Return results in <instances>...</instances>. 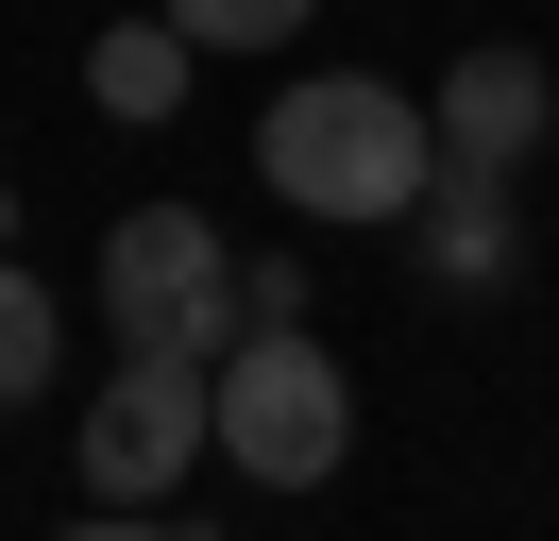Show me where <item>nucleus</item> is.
<instances>
[{
	"instance_id": "6e6552de",
	"label": "nucleus",
	"mask_w": 559,
	"mask_h": 541,
	"mask_svg": "<svg viewBox=\"0 0 559 541\" xmlns=\"http://www.w3.org/2000/svg\"><path fill=\"white\" fill-rule=\"evenodd\" d=\"M51 372H69V304H51V288H35V270L0 254V406H35V389H51Z\"/></svg>"
},
{
	"instance_id": "1a4fd4ad",
	"label": "nucleus",
	"mask_w": 559,
	"mask_h": 541,
	"mask_svg": "<svg viewBox=\"0 0 559 541\" xmlns=\"http://www.w3.org/2000/svg\"><path fill=\"white\" fill-rule=\"evenodd\" d=\"M170 17H187V51H288L322 0H170Z\"/></svg>"
},
{
	"instance_id": "7ed1b4c3",
	"label": "nucleus",
	"mask_w": 559,
	"mask_h": 541,
	"mask_svg": "<svg viewBox=\"0 0 559 541\" xmlns=\"http://www.w3.org/2000/svg\"><path fill=\"white\" fill-rule=\"evenodd\" d=\"M103 338L119 356H238V254H221L204 203H136L103 237Z\"/></svg>"
},
{
	"instance_id": "9d476101",
	"label": "nucleus",
	"mask_w": 559,
	"mask_h": 541,
	"mask_svg": "<svg viewBox=\"0 0 559 541\" xmlns=\"http://www.w3.org/2000/svg\"><path fill=\"white\" fill-rule=\"evenodd\" d=\"M254 322H306V254H238V338Z\"/></svg>"
},
{
	"instance_id": "0eeeda50",
	"label": "nucleus",
	"mask_w": 559,
	"mask_h": 541,
	"mask_svg": "<svg viewBox=\"0 0 559 541\" xmlns=\"http://www.w3.org/2000/svg\"><path fill=\"white\" fill-rule=\"evenodd\" d=\"M187 68H204V51H187V17H170V0L85 34V101H103V119H187Z\"/></svg>"
},
{
	"instance_id": "39448f33",
	"label": "nucleus",
	"mask_w": 559,
	"mask_h": 541,
	"mask_svg": "<svg viewBox=\"0 0 559 541\" xmlns=\"http://www.w3.org/2000/svg\"><path fill=\"white\" fill-rule=\"evenodd\" d=\"M424 119H441V169H491V187H509V169L543 153V119H559V68L543 51H457Z\"/></svg>"
},
{
	"instance_id": "423d86ee",
	"label": "nucleus",
	"mask_w": 559,
	"mask_h": 541,
	"mask_svg": "<svg viewBox=\"0 0 559 541\" xmlns=\"http://www.w3.org/2000/svg\"><path fill=\"white\" fill-rule=\"evenodd\" d=\"M407 237H424V288H441V304L525 288V220H509V187H491V169H441V187L407 203Z\"/></svg>"
},
{
	"instance_id": "9b49d317",
	"label": "nucleus",
	"mask_w": 559,
	"mask_h": 541,
	"mask_svg": "<svg viewBox=\"0 0 559 541\" xmlns=\"http://www.w3.org/2000/svg\"><path fill=\"white\" fill-rule=\"evenodd\" d=\"M69 541H204V525H136V507H103V525H69Z\"/></svg>"
},
{
	"instance_id": "f257e3e1",
	"label": "nucleus",
	"mask_w": 559,
	"mask_h": 541,
	"mask_svg": "<svg viewBox=\"0 0 559 541\" xmlns=\"http://www.w3.org/2000/svg\"><path fill=\"white\" fill-rule=\"evenodd\" d=\"M254 169H272L288 220H407L441 187V119L373 68H306V85L254 119Z\"/></svg>"
},
{
	"instance_id": "f03ea898",
	"label": "nucleus",
	"mask_w": 559,
	"mask_h": 541,
	"mask_svg": "<svg viewBox=\"0 0 559 541\" xmlns=\"http://www.w3.org/2000/svg\"><path fill=\"white\" fill-rule=\"evenodd\" d=\"M204 389H221V457H238L254 491H322V473L356 457V372L322 356L306 322H254Z\"/></svg>"
},
{
	"instance_id": "20e7f679",
	"label": "nucleus",
	"mask_w": 559,
	"mask_h": 541,
	"mask_svg": "<svg viewBox=\"0 0 559 541\" xmlns=\"http://www.w3.org/2000/svg\"><path fill=\"white\" fill-rule=\"evenodd\" d=\"M69 457H85V491H103V507H153L187 457H221V389H204V356H119L103 406L69 423Z\"/></svg>"
},
{
	"instance_id": "f8f14e48",
	"label": "nucleus",
	"mask_w": 559,
	"mask_h": 541,
	"mask_svg": "<svg viewBox=\"0 0 559 541\" xmlns=\"http://www.w3.org/2000/svg\"><path fill=\"white\" fill-rule=\"evenodd\" d=\"M0 254H17V187H0Z\"/></svg>"
}]
</instances>
